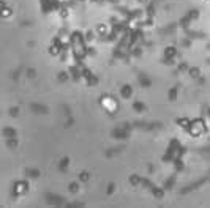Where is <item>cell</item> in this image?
<instances>
[{
    "instance_id": "cell-1",
    "label": "cell",
    "mask_w": 210,
    "mask_h": 208,
    "mask_svg": "<svg viewBox=\"0 0 210 208\" xmlns=\"http://www.w3.org/2000/svg\"><path fill=\"white\" fill-rule=\"evenodd\" d=\"M210 203V0H0V206Z\"/></svg>"
}]
</instances>
